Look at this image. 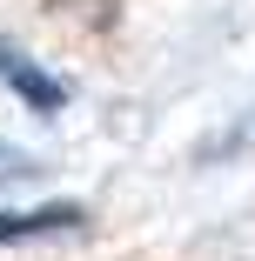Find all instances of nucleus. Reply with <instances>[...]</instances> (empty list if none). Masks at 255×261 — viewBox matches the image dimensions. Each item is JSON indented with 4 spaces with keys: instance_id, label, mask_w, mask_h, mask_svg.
<instances>
[{
    "instance_id": "f257e3e1",
    "label": "nucleus",
    "mask_w": 255,
    "mask_h": 261,
    "mask_svg": "<svg viewBox=\"0 0 255 261\" xmlns=\"http://www.w3.org/2000/svg\"><path fill=\"white\" fill-rule=\"evenodd\" d=\"M0 87H7L27 114H40V121L67 114V81H61V74H47L34 54H20L14 40H0Z\"/></svg>"
},
{
    "instance_id": "f03ea898",
    "label": "nucleus",
    "mask_w": 255,
    "mask_h": 261,
    "mask_svg": "<svg viewBox=\"0 0 255 261\" xmlns=\"http://www.w3.org/2000/svg\"><path fill=\"white\" fill-rule=\"evenodd\" d=\"M81 228H87V207H74V201H47V207H0V248L54 241V234H81Z\"/></svg>"
},
{
    "instance_id": "7ed1b4c3",
    "label": "nucleus",
    "mask_w": 255,
    "mask_h": 261,
    "mask_svg": "<svg viewBox=\"0 0 255 261\" xmlns=\"http://www.w3.org/2000/svg\"><path fill=\"white\" fill-rule=\"evenodd\" d=\"M34 174H47L27 147H14V141H0V188H14V181H34Z\"/></svg>"
}]
</instances>
